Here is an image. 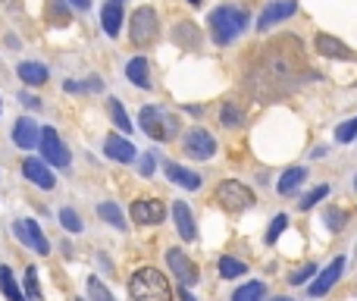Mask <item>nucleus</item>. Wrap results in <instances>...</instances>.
<instances>
[{
    "instance_id": "1",
    "label": "nucleus",
    "mask_w": 357,
    "mask_h": 301,
    "mask_svg": "<svg viewBox=\"0 0 357 301\" xmlns=\"http://www.w3.org/2000/svg\"><path fill=\"white\" fill-rule=\"evenodd\" d=\"M317 79L307 63V50L298 35H276L251 57L245 69V91L254 101H279Z\"/></svg>"
},
{
    "instance_id": "2",
    "label": "nucleus",
    "mask_w": 357,
    "mask_h": 301,
    "mask_svg": "<svg viewBox=\"0 0 357 301\" xmlns=\"http://www.w3.org/2000/svg\"><path fill=\"white\" fill-rule=\"evenodd\" d=\"M129 295L135 301H173V286L154 267H142L129 279Z\"/></svg>"
},
{
    "instance_id": "3",
    "label": "nucleus",
    "mask_w": 357,
    "mask_h": 301,
    "mask_svg": "<svg viewBox=\"0 0 357 301\" xmlns=\"http://www.w3.org/2000/svg\"><path fill=\"white\" fill-rule=\"evenodd\" d=\"M207 25H210V35H213V41L220 44V47H226V44H232L235 38L245 31L248 25V13L238 10V6H216L213 13L207 16Z\"/></svg>"
},
{
    "instance_id": "4",
    "label": "nucleus",
    "mask_w": 357,
    "mask_h": 301,
    "mask_svg": "<svg viewBox=\"0 0 357 301\" xmlns=\"http://www.w3.org/2000/svg\"><path fill=\"white\" fill-rule=\"evenodd\" d=\"M160 35V19H157L154 6H138L129 19V38L135 47H151Z\"/></svg>"
},
{
    "instance_id": "5",
    "label": "nucleus",
    "mask_w": 357,
    "mask_h": 301,
    "mask_svg": "<svg viewBox=\"0 0 357 301\" xmlns=\"http://www.w3.org/2000/svg\"><path fill=\"white\" fill-rule=\"evenodd\" d=\"M138 126L144 129V135L154 138V142H169V138L176 135V117H169L167 110H160V107H142V113H138Z\"/></svg>"
},
{
    "instance_id": "6",
    "label": "nucleus",
    "mask_w": 357,
    "mask_h": 301,
    "mask_svg": "<svg viewBox=\"0 0 357 301\" xmlns=\"http://www.w3.org/2000/svg\"><path fill=\"white\" fill-rule=\"evenodd\" d=\"M216 201L226 210H232V214H241V210L254 207V191L248 189L245 182H238V179H226V182H220V189H216Z\"/></svg>"
},
{
    "instance_id": "7",
    "label": "nucleus",
    "mask_w": 357,
    "mask_h": 301,
    "mask_svg": "<svg viewBox=\"0 0 357 301\" xmlns=\"http://www.w3.org/2000/svg\"><path fill=\"white\" fill-rule=\"evenodd\" d=\"M38 148H41V157H44V163L47 166H69V151H66V145L60 142V135H56V129H50V126H44L41 129V138H38Z\"/></svg>"
},
{
    "instance_id": "8",
    "label": "nucleus",
    "mask_w": 357,
    "mask_h": 301,
    "mask_svg": "<svg viewBox=\"0 0 357 301\" xmlns=\"http://www.w3.org/2000/svg\"><path fill=\"white\" fill-rule=\"evenodd\" d=\"M182 148L191 160H210L216 154V138L207 129H191V132H185Z\"/></svg>"
},
{
    "instance_id": "9",
    "label": "nucleus",
    "mask_w": 357,
    "mask_h": 301,
    "mask_svg": "<svg viewBox=\"0 0 357 301\" xmlns=\"http://www.w3.org/2000/svg\"><path fill=\"white\" fill-rule=\"evenodd\" d=\"M13 233H16V239L22 242V245H29L31 251H38V254H50V242H47V235H44V229L38 226L35 220H16V223H13Z\"/></svg>"
},
{
    "instance_id": "10",
    "label": "nucleus",
    "mask_w": 357,
    "mask_h": 301,
    "mask_svg": "<svg viewBox=\"0 0 357 301\" xmlns=\"http://www.w3.org/2000/svg\"><path fill=\"white\" fill-rule=\"evenodd\" d=\"M167 264H169V270H173V277L178 279L182 286H195L197 279V267H195V260L188 258V254L182 251V248H169L167 251Z\"/></svg>"
},
{
    "instance_id": "11",
    "label": "nucleus",
    "mask_w": 357,
    "mask_h": 301,
    "mask_svg": "<svg viewBox=\"0 0 357 301\" xmlns=\"http://www.w3.org/2000/svg\"><path fill=\"white\" fill-rule=\"evenodd\" d=\"M163 216H167V207H163V201H157V198H138V201H132V220H135L138 226L163 223Z\"/></svg>"
},
{
    "instance_id": "12",
    "label": "nucleus",
    "mask_w": 357,
    "mask_h": 301,
    "mask_svg": "<svg viewBox=\"0 0 357 301\" xmlns=\"http://www.w3.org/2000/svg\"><path fill=\"white\" fill-rule=\"evenodd\" d=\"M295 10H298V0H270V3L264 6V13H260V19H257V29L260 31L273 29V25L285 22L289 16H295Z\"/></svg>"
},
{
    "instance_id": "13",
    "label": "nucleus",
    "mask_w": 357,
    "mask_h": 301,
    "mask_svg": "<svg viewBox=\"0 0 357 301\" xmlns=\"http://www.w3.org/2000/svg\"><path fill=\"white\" fill-rule=\"evenodd\" d=\"M342 270H345V254H339V258H335L333 264L326 267V270L317 273V279L310 283V289H307V292H310V298H323V295H326V292L333 289L335 283H339Z\"/></svg>"
},
{
    "instance_id": "14",
    "label": "nucleus",
    "mask_w": 357,
    "mask_h": 301,
    "mask_svg": "<svg viewBox=\"0 0 357 301\" xmlns=\"http://www.w3.org/2000/svg\"><path fill=\"white\" fill-rule=\"evenodd\" d=\"M22 176L29 179L31 185H38V189L50 191L56 185V176L50 172V166L44 163V160H35V157H25L22 160Z\"/></svg>"
},
{
    "instance_id": "15",
    "label": "nucleus",
    "mask_w": 357,
    "mask_h": 301,
    "mask_svg": "<svg viewBox=\"0 0 357 301\" xmlns=\"http://www.w3.org/2000/svg\"><path fill=\"white\" fill-rule=\"evenodd\" d=\"M314 50L317 54H323V57H333V60H357V54L351 47H348L345 41H339V38H333V35H317L314 38Z\"/></svg>"
},
{
    "instance_id": "16",
    "label": "nucleus",
    "mask_w": 357,
    "mask_h": 301,
    "mask_svg": "<svg viewBox=\"0 0 357 301\" xmlns=\"http://www.w3.org/2000/svg\"><path fill=\"white\" fill-rule=\"evenodd\" d=\"M104 154L110 160H116V163H135V157H138V148L129 142V138H123V135H107V142H104Z\"/></svg>"
},
{
    "instance_id": "17",
    "label": "nucleus",
    "mask_w": 357,
    "mask_h": 301,
    "mask_svg": "<svg viewBox=\"0 0 357 301\" xmlns=\"http://www.w3.org/2000/svg\"><path fill=\"white\" fill-rule=\"evenodd\" d=\"M38 138H41V129H38L35 119H29V117L16 119V126H13V142H16V148H22V151L38 148Z\"/></svg>"
},
{
    "instance_id": "18",
    "label": "nucleus",
    "mask_w": 357,
    "mask_h": 301,
    "mask_svg": "<svg viewBox=\"0 0 357 301\" xmlns=\"http://www.w3.org/2000/svg\"><path fill=\"white\" fill-rule=\"evenodd\" d=\"M173 220H176V229L185 242H195L197 239V229H195V216H191L188 204L185 201H176L173 204Z\"/></svg>"
},
{
    "instance_id": "19",
    "label": "nucleus",
    "mask_w": 357,
    "mask_h": 301,
    "mask_svg": "<svg viewBox=\"0 0 357 301\" xmlns=\"http://www.w3.org/2000/svg\"><path fill=\"white\" fill-rule=\"evenodd\" d=\"M163 172L169 176V182L182 185L185 191H197V189H201V176H197V172H191V170H185V166H178V163H167V166H163Z\"/></svg>"
},
{
    "instance_id": "20",
    "label": "nucleus",
    "mask_w": 357,
    "mask_h": 301,
    "mask_svg": "<svg viewBox=\"0 0 357 301\" xmlns=\"http://www.w3.org/2000/svg\"><path fill=\"white\" fill-rule=\"evenodd\" d=\"M126 79L132 82L135 88H151V66L144 57H132L129 63H126Z\"/></svg>"
},
{
    "instance_id": "21",
    "label": "nucleus",
    "mask_w": 357,
    "mask_h": 301,
    "mask_svg": "<svg viewBox=\"0 0 357 301\" xmlns=\"http://www.w3.org/2000/svg\"><path fill=\"white\" fill-rule=\"evenodd\" d=\"M304 179H307V170H304V166H289V170L282 172V179L276 182V191L279 195H295V191L304 185Z\"/></svg>"
},
{
    "instance_id": "22",
    "label": "nucleus",
    "mask_w": 357,
    "mask_h": 301,
    "mask_svg": "<svg viewBox=\"0 0 357 301\" xmlns=\"http://www.w3.org/2000/svg\"><path fill=\"white\" fill-rule=\"evenodd\" d=\"M100 22H104V31L110 38L119 35V29H123V3H116V0H110V3L100 10Z\"/></svg>"
},
{
    "instance_id": "23",
    "label": "nucleus",
    "mask_w": 357,
    "mask_h": 301,
    "mask_svg": "<svg viewBox=\"0 0 357 301\" xmlns=\"http://www.w3.org/2000/svg\"><path fill=\"white\" fill-rule=\"evenodd\" d=\"M44 19H47V25H69V19H73V6H69V0H47V6H44Z\"/></svg>"
},
{
    "instance_id": "24",
    "label": "nucleus",
    "mask_w": 357,
    "mask_h": 301,
    "mask_svg": "<svg viewBox=\"0 0 357 301\" xmlns=\"http://www.w3.org/2000/svg\"><path fill=\"white\" fill-rule=\"evenodd\" d=\"M19 79L25 82V85H31V88H38V85H44V82H47V66H44V63H19Z\"/></svg>"
},
{
    "instance_id": "25",
    "label": "nucleus",
    "mask_w": 357,
    "mask_h": 301,
    "mask_svg": "<svg viewBox=\"0 0 357 301\" xmlns=\"http://www.w3.org/2000/svg\"><path fill=\"white\" fill-rule=\"evenodd\" d=\"M0 292H3L10 301H29V298H25V292L19 289L16 277H13V270L6 264H0Z\"/></svg>"
},
{
    "instance_id": "26",
    "label": "nucleus",
    "mask_w": 357,
    "mask_h": 301,
    "mask_svg": "<svg viewBox=\"0 0 357 301\" xmlns=\"http://www.w3.org/2000/svg\"><path fill=\"white\" fill-rule=\"evenodd\" d=\"M264 295H266V286L257 283V279H251V283H245V286L235 289L232 301H264Z\"/></svg>"
},
{
    "instance_id": "27",
    "label": "nucleus",
    "mask_w": 357,
    "mask_h": 301,
    "mask_svg": "<svg viewBox=\"0 0 357 301\" xmlns=\"http://www.w3.org/2000/svg\"><path fill=\"white\" fill-rule=\"evenodd\" d=\"M107 110H110V119H113V126H116L119 132H132V129H135V126H132V119H129V113L123 110V104H119L116 98L107 101Z\"/></svg>"
},
{
    "instance_id": "28",
    "label": "nucleus",
    "mask_w": 357,
    "mask_h": 301,
    "mask_svg": "<svg viewBox=\"0 0 357 301\" xmlns=\"http://www.w3.org/2000/svg\"><path fill=\"white\" fill-rule=\"evenodd\" d=\"M241 119H245V110H241V104H235V101H226L220 110V123L226 126V129H235V126H241Z\"/></svg>"
},
{
    "instance_id": "29",
    "label": "nucleus",
    "mask_w": 357,
    "mask_h": 301,
    "mask_svg": "<svg viewBox=\"0 0 357 301\" xmlns=\"http://www.w3.org/2000/svg\"><path fill=\"white\" fill-rule=\"evenodd\" d=\"M98 216L100 220H107L110 226H116V229H126V216H123V210L116 207L113 201H104V204H98Z\"/></svg>"
},
{
    "instance_id": "30",
    "label": "nucleus",
    "mask_w": 357,
    "mask_h": 301,
    "mask_svg": "<svg viewBox=\"0 0 357 301\" xmlns=\"http://www.w3.org/2000/svg\"><path fill=\"white\" fill-rule=\"evenodd\" d=\"M173 38H176V44H182V47H191V50L201 44V35H197V29H195L191 22H182V25H178V29L173 31Z\"/></svg>"
},
{
    "instance_id": "31",
    "label": "nucleus",
    "mask_w": 357,
    "mask_h": 301,
    "mask_svg": "<svg viewBox=\"0 0 357 301\" xmlns=\"http://www.w3.org/2000/svg\"><path fill=\"white\" fill-rule=\"evenodd\" d=\"M248 264L245 260H235V258H220V277L222 279H235V277H245Z\"/></svg>"
},
{
    "instance_id": "32",
    "label": "nucleus",
    "mask_w": 357,
    "mask_h": 301,
    "mask_svg": "<svg viewBox=\"0 0 357 301\" xmlns=\"http://www.w3.org/2000/svg\"><path fill=\"white\" fill-rule=\"evenodd\" d=\"M285 226H289V214H276L270 223V229H266V245H276L279 235L285 233Z\"/></svg>"
},
{
    "instance_id": "33",
    "label": "nucleus",
    "mask_w": 357,
    "mask_h": 301,
    "mask_svg": "<svg viewBox=\"0 0 357 301\" xmlns=\"http://www.w3.org/2000/svg\"><path fill=\"white\" fill-rule=\"evenodd\" d=\"M88 295H91V301H116V298H113V292L107 289V286L100 283L98 277L88 279Z\"/></svg>"
},
{
    "instance_id": "34",
    "label": "nucleus",
    "mask_w": 357,
    "mask_h": 301,
    "mask_svg": "<svg viewBox=\"0 0 357 301\" xmlns=\"http://www.w3.org/2000/svg\"><path fill=\"white\" fill-rule=\"evenodd\" d=\"M60 223H63V229H66V233H82V216L75 214L73 207H63L60 210Z\"/></svg>"
},
{
    "instance_id": "35",
    "label": "nucleus",
    "mask_w": 357,
    "mask_h": 301,
    "mask_svg": "<svg viewBox=\"0 0 357 301\" xmlns=\"http://www.w3.org/2000/svg\"><path fill=\"white\" fill-rule=\"evenodd\" d=\"M357 138V117H351L348 123H342L339 129H335V142L339 145H348V142H354Z\"/></svg>"
},
{
    "instance_id": "36",
    "label": "nucleus",
    "mask_w": 357,
    "mask_h": 301,
    "mask_svg": "<svg viewBox=\"0 0 357 301\" xmlns=\"http://www.w3.org/2000/svg\"><path fill=\"white\" fill-rule=\"evenodd\" d=\"M326 195H329V185H317L314 191H307V195H304L301 201H298V207H301V210H310L317 201H323Z\"/></svg>"
},
{
    "instance_id": "37",
    "label": "nucleus",
    "mask_w": 357,
    "mask_h": 301,
    "mask_svg": "<svg viewBox=\"0 0 357 301\" xmlns=\"http://www.w3.org/2000/svg\"><path fill=\"white\" fill-rule=\"evenodd\" d=\"M323 220L329 223V229H333V233H342V229H345V210L329 207L326 214H323Z\"/></svg>"
},
{
    "instance_id": "38",
    "label": "nucleus",
    "mask_w": 357,
    "mask_h": 301,
    "mask_svg": "<svg viewBox=\"0 0 357 301\" xmlns=\"http://www.w3.org/2000/svg\"><path fill=\"white\" fill-rule=\"evenodd\" d=\"M25 286H29V298L31 301L41 298V289H38V270H35V267H25Z\"/></svg>"
},
{
    "instance_id": "39",
    "label": "nucleus",
    "mask_w": 357,
    "mask_h": 301,
    "mask_svg": "<svg viewBox=\"0 0 357 301\" xmlns=\"http://www.w3.org/2000/svg\"><path fill=\"white\" fill-rule=\"evenodd\" d=\"M310 277H317V267H314V264H304L301 270H295V273H291V286H304Z\"/></svg>"
},
{
    "instance_id": "40",
    "label": "nucleus",
    "mask_w": 357,
    "mask_h": 301,
    "mask_svg": "<svg viewBox=\"0 0 357 301\" xmlns=\"http://www.w3.org/2000/svg\"><path fill=\"white\" fill-rule=\"evenodd\" d=\"M154 166H157L154 154H142V157H138V172H142V176H154Z\"/></svg>"
},
{
    "instance_id": "41",
    "label": "nucleus",
    "mask_w": 357,
    "mask_h": 301,
    "mask_svg": "<svg viewBox=\"0 0 357 301\" xmlns=\"http://www.w3.org/2000/svg\"><path fill=\"white\" fill-rule=\"evenodd\" d=\"M19 101H22V104L29 107V110H38V107H41V101H38L35 94H19Z\"/></svg>"
},
{
    "instance_id": "42",
    "label": "nucleus",
    "mask_w": 357,
    "mask_h": 301,
    "mask_svg": "<svg viewBox=\"0 0 357 301\" xmlns=\"http://www.w3.org/2000/svg\"><path fill=\"white\" fill-rule=\"evenodd\" d=\"M63 88H66L69 94H75V91H85V88H82V82H66V85H63Z\"/></svg>"
},
{
    "instance_id": "43",
    "label": "nucleus",
    "mask_w": 357,
    "mask_h": 301,
    "mask_svg": "<svg viewBox=\"0 0 357 301\" xmlns=\"http://www.w3.org/2000/svg\"><path fill=\"white\" fill-rule=\"evenodd\" d=\"M69 6H75V10H88V6H91V0H69Z\"/></svg>"
},
{
    "instance_id": "44",
    "label": "nucleus",
    "mask_w": 357,
    "mask_h": 301,
    "mask_svg": "<svg viewBox=\"0 0 357 301\" xmlns=\"http://www.w3.org/2000/svg\"><path fill=\"white\" fill-rule=\"evenodd\" d=\"M178 298H182V301H197V298L188 292V286H182V289H178Z\"/></svg>"
},
{
    "instance_id": "45",
    "label": "nucleus",
    "mask_w": 357,
    "mask_h": 301,
    "mask_svg": "<svg viewBox=\"0 0 357 301\" xmlns=\"http://www.w3.org/2000/svg\"><path fill=\"white\" fill-rule=\"evenodd\" d=\"M188 3H191V6H201V3H204V0H188Z\"/></svg>"
},
{
    "instance_id": "46",
    "label": "nucleus",
    "mask_w": 357,
    "mask_h": 301,
    "mask_svg": "<svg viewBox=\"0 0 357 301\" xmlns=\"http://www.w3.org/2000/svg\"><path fill=\"white\" fill-rule=\"evenodd\" d=\"M273 301H291V298H273Z\"/></svg>"
},
{
    "instance_id": "47",
    "label": "nucleus",
    "mask_w": 357,
    "mask_h": 301,
    "mask_svg": "<svg viewBox=\"0 0 357 301\" xmlns=\"http://www.w3.org/2000/svg\"><path fill=\"white\" fill-rule=\"evenodd\" d=\"M354 189H357V179H354Z\"/></svg>"
},
{
    "instance_id": "48",
    "label": "nucleus",
    "mask_w": 357,
    "mask_h": 301,
    "mask_svg": "<svg viewBox=\"0 0 357 301\" xmlns=\"http://www.w3.org/2000/svg\"><path fill=\"white\" fill-rule=\"evenodd\" d=\"M116 3H123V0H116Z\"/></svg>"
},
{
    "instance_id": "49",
    "label": "nucleus",
    "mask_w": 357,
    "mask_h": 301,
    "mask_svg": "<svg viewBox=\"0 0 357 301\" xmlns=\"http://www.w3.org/2000/svg\"><path fill=\"white\" fill-rule=\"evenodd\" d=\"M0 110H3V104H0Z\"/></svg>"
},
{
    "instance_id": "50",
    "label": "nucleus",
    "mask_w": 357,
    "mask_h": 301,
    "mask_svg": "<svg viewBox=\"0 0 357 301\" xmlns=\"http://www.w3.org/2000/svg\"><path fill=\"white\" fill-rule=\"evenodd\" d=\"M79 301H85V298H79Z\"/></svg>"
}]
</instances>
